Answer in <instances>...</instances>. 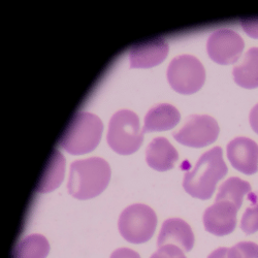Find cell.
Instances as JSON below:
<instances>
[{
    "label": "cell",
    "instance_id": "cell-19",
    "mask_svg": "<svg viewBox=\"0 0 258 258\" xmlns=\"http://www.w3.org/2000/svg\"><path fill=\"white\" fill-rule=\"evenodd\" d=\"M226 258H258V245L241 242L227 250Z\"/></svg>",
    "mask_w": 258,
    "mask_h": 258
},
{
    "label": "cell",
    "instance_id": "cell-1",
    "mask_svg": "<svg viewBox=\"0 0 258 258\" xmlns=\"http://www.w3.org/2000/svg\"><path fill=\"white\" fill-rule=\"evenodd\" d=\"M228 168L222 157V149L215 147L204 153L195 168L185 174L183 187L192 198L209 200L219 180L224 178Z\"/></svg>",
    "mask_w": 258,
    "mask_h": 258
},
{
    "label": "cell",
    "instance_id": "cell-14",
    "mask_svg": "<svg viewBox=\"0 0 258 258\" xmlns=\"http://www.w3.org/2000/svg\"><path fill=\"white\" fill-rule=\"evenodd\" d=\"M181 115L174 105L159 103L150 109L145 117L143 135L152 132H164L174 128L180 121Z\"/></svg>",
    "mask_w": 258,
    "mask_h": 258
},
{
    "label": "cell",
    "instance_id": "cell-12",
    "mask_svg": "<svg viewBox=\"0 0 258 258\" xmlns=\"http://www.w3.org/2000/svg\"><path fill=\"white\" fill-rule=\"evenodd\" d=\"M175 245L189 252L195 245V234L190 225L180 218H170L163 222L160 229L157 246Z\"/></svg>",
    "mask_w": 258,
    "mask_h": 258
},
{
    "label": "cell",
    "instance_id": "cell-16",
    "mask_svg": "<svg viewBox=\"0 0 258 258\" xmlns=\"http://www.w3.org/2000/svg\"><path fill=\"white\" fill-rule=\"evenodd\" d=\"M64 166H66V159L58 150H55L44 171V175L38 182L36 191L39 193H47L56 189L63 180Z\"/></svg>",
    "mask_w": 258,
    "mask_h": 258
},
{
    "label": "cell",
    "instance_id": "cell-18",
    "mask_svg": "<svg viewBox=\"0 0 258 258\" xmlns=\"http://www.w3.org/2000/svg\"><path fill=\"white\" fill-rule=\"evenodd\" d=\"M251 191V186L248 182L232 177L221 184L218 190L216 201H227L232 203L236 208L240 209L243 199Z\"/></svg>",
    "mask_w": 258,
    "mask_h": 258
},
{
    "label": "cell",
    "instance_id": "cell-24",
    "mask_svg": "<svg viewBox=\"0 0 258 258\" xmlns=\"http://www.w3.org/2000/svg\"><path fill=\"white\" fill-rule=\"evenodd\" d=\"M249 121L252 129L258 135V103L255 104L251 110L249 115Z\"/></svg>",
    "mask_w": 258,
    "mask_h": 258
},
{
    "label": "cell",
    "instance_id": "cell-2",
    "mask_svg": "<svg viewBox=\"0 0 258 258\" xmlns=\"http://www.w3.org/2000/svg\"><path fill=\"white\" fill-rule=\"evenodd\" d=\"M111 178V167L104 159L91 157L74 161L71 165L68 188L78 200L97 197L106 188Z\"/></svg>",
    "mask_w": 258,
    "mask_h": 258
},
{
    "label": "cell",
    "instance_id": "cell-22",
    "mask_svg": "<svg viewBox=\"0 0 258 258\" xmlns=\"http://www.w3.org/2000/svg\"><path fill=\"white\" fill-rule=\"evenodd\" d=\"M244 31L253 38H258V18H249L241 21Z\"/></svg>",
    "mask_w": 258,
    "mask_h": 258
},
{
    "label": "cell",
    "instance_id": "cell-5",
    "mask_svg": "<svg viewBox=\"0 0 258 258\" xmlns=\"http://www.w3.org/2000/svg\"><path fill=\"white\" fill-rule=\"evenodd\" d=\"M155 212L146 205L136 204L127 207L120 215L118 228L123 238L134 244H142L152 238L156 229Z\"/></svg>",
    "mask_w": 258,
    "mask_h": 258
},
{
    "label": "cell",
    "instance_id": "cell-3",
    "mask_svg": "<svg viewBox=\"0 0 258 258\" xmlns=\"http://www.w3.org/2000/svg\"><path fill=\"white\" fill-rule=\"evenodd\" d=\"M102 129V122L96 115L79 112L71 120L59 144L73 155L89 153L97 147Z\"/></svg>",
    "mask_w": 258,
    "mask_h": 258
},
{
    "label": "cell",
    "instance_id": "cell-25",
    "mask_svg": "<svg viewBox=\"0 0 258 258\" xmlns=\"http://www.w3.org/2000/svg\"><path fill=\"white\" fill-rule=\"evenodd\" d=\"M227 250H228V248H218L216 250H214L208 256V258H226Z\"/></svg>",
    "mask_w": 258,
    "mask_h": 258
},
{
    "label": "cell",
    "instance_id": "cell-21",
    "mask_svg": "<svg viewBox=\"0 0 258 258\" xmlns=\"http://www.w3.org/2000/svg\"><path fill=\"white\" fill-rule=\"evenodd\" d=\"M150 258H186V256L181 248L169 244L158 247V250Z\"/></svg>",
    "mask_w": 258,
    "mask_h": 258
},
{
    "label": "cell",
    "instance_id": "cell-15",
    "mask_svg": "<svg viewBox=\"0 0 258 258\" xmlns=\"http://www.w3.org/2000/svg\"><path fill=\"white\" fill-rule=\"evenodd\" d=\"M234 82L243 88L258 87V48L249 49L240 64L232 71Z\"/></svg>",
    "mask_w": 258,
    "mask_h": 258
},
{
    "label": "cell",
    "instance_id": "cell-10",
    "mask_svg": "<svg viewBox=\"0 0 258 258\" xmlns=\"http://www.w3.org/2000/svg\"><path fill=\"white\" fill-rule=\"evenodd\" d=\"M227 158L235 169L253 175L258 170V145L248 138H236L227 145Z\"/></svg>",
    "mask_w": 258,
    "mask_h": 258
},
{
    "label": "cell",
    "instance_id": "cell-11",
    "mask_svg": "<svg viewBox=\"0 0 258 258\" xmlns=\"http://www.w3.org/2000/svg\"><path fill=\"white\" fill-rule=\"evenodd\" d=\"M168 54V44L161 38H153L133 46L129 50L132 69H150L160 64Z\"/></svg>",
    "mask_w": 258,
    "mask_h": 258
},
{
    "label": "cell",
    "instance_id": "cell-7",
    "mask_svg": "<svg viewBox=\"0 0 258 258\" xmlns=\"http://www.w3.org/2000/svg\"><path fill=\"white\" fill-rule=\"evenodd\" d=\"M219 126L217 121L208 115H192L188 117L183 127L174 134V138L180 144L203 148L217 140Z\"/></svg>",
    "mask_w": 258,
    "mask_h": 258
},
{
    "label": "cell",
    "instance_id": "cell-23",
    "mask_svg": "<svg viewBox=\"0 0 258 258\" xmlns=\"http://www.w3.org/2000/svg\"><path fill=\"white\" fill-rule=\"evenodd\" d=\"M110 258H141L140 255L132 250V249H128V248H120L115 250L112 254Z\"/></svg>",
    "mask_w": 258,
    "mask_h": 258
},
{
    "label": "cell",
    "instance_id": "cell-4",
    "mask_svg": "<svg viewBox=\"0 0 258 258\" xmlns=\"http://www.w3.org/2000/svg\"><path fill=\"white\" fill-rule=\"evenodd\" d=\"M144 140L138 115L129 110L116 112L109 123L106 141L118 154L129 155L137 152Z\"/></svg>",
    "mask_w": 258,
    "mask_h": 258
},
{
    "label": "cell",
    "instance_id": "cell-17",
    "mask_svg": "<svg viewBox=\"0 0 258 258\" xmlns=\"http://www.w3.org/2000/svg\"><path fill=\"white\" fill-rule=\"evenodd\" d=\"M49 251L50 245L44 235L30 234L17 244L13 258H46Z\"/></svg>",
    "mask_w": 258,
    "mask_h": 258
},
{
    "label": "cell",
    "instance_id": "cell-13",
    "mask_svg": "<svg viewBox=\"0 0 258 258\" xmlns=\"http://www.w3.org/2000/svg\"><path fill=\"white\" fill-rule=\"evenodd\" d=\"M179 154L166 139L156 138L146 149V161L150 167L158 171H165L174 167Z\"/></svg>",
    "mask_w": 258,
    "mask_h": 258
},
{
    "label": "cell",
    "instance_id": "cell-6",
    "mask_svg": "<svg viewBox=\"0 0 258 258\" xmlns=\"http://www.w3.org/2000/svg\"><path fill=\"white\" fill-rule=\"evenodd\" d=\"M166 76L169 85L175 91L181 94H192L203 87L206 71L197 57L181 55L171 60Z\"/></svg>",
    "mask_w": 258,
    "mask_h": 258
},
{
    "label": "cell",
    "instance_id": "cell-9",
    "mask_svg": "<svg viewBox=\"0 0 258 258\" xmlns=\"http://www.w3.org/2000/svg\"><path fill=\"white\" fill-rule=\"evenodd\" d=\"M239 209L227 201H215L204 213V225L214 235L223 236L231 233L236 225Z\"/></svg>",
    "mask_w": 258,
    "mask_h": 258
},
{
    "label": "cell",
    "instance_id": "cell-20",
    "mask_svg": "<svg viewBox=\"0 0 258 258\" xmlns=\"http://www.w3.org/2000/svg\"><path fill=\"white\" fill-rule=\"evenodd\" d=\"M241 228L246 234L258 231V203L245 211L241 220Z\"/></svg>",
    "mask_w": 258,
    "mask_h": 258
},
{
    "label": "cell",
    "instance_id": "cell-8",
    "mask_svg": "<svg viewBox=\"0 0 258 258\" xmlns=\"http://www.w3.org/2000/svg\"><path fill=\"white\" fill-rule=\"evenodd\" d=\"M244 47L243 38L230 29H220L213 32L207 42L210 58L223 66L238 61Z\"/></svg>",
    "mask_w": 258,
    "mask_h": 258
}]
</instances>
